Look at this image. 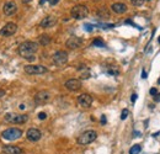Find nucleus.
<instances>
[{
    "mask_svg": "<svg viewBox=\"0 0 160 154\" xmlns=\"http://www.w3.org/2000/svg\"><path fill=\"white\" fill-rule=\"evenodd\" d=\"M78 104L79 106H81L84 109H89L93 104V97L89 94H81L78 97Z\"/></svg>",
    "mask_w": 160,
    "mask_h": 154,
    "instance_id": "11",
    "label": "nucleus"
},
{
    "mask_svg": "<svg viewBox=\"0 0 160 154\" xmlns=\"http://www.w3.org/2000/svg\"><path fill=\"white\" fill-rule=\"evenodd\" d=\"M26 137H27L28 141H31V142H37V141L41 139L42 133L37 128H30L27 131V133H26Z\"/></svg>",
    "mask_w": 160,
    "mask_h": 154,
    "instance_id": "13",
    "label": "nucleus"
},
{
    "mask_svg": "<svg viewBox=\"0 0 160 154\" xmlns=\"http://www.w3.org/2000/svg\"><path fill=\"white\" fill-rule=\"evenodd\" d=\"M3 152L5 154H22V149L16 146H6L3 148Z\"/></svg>",
    "mask_w": 160,
    "mask_h": 154,
    "instance_id": "17",
    "label": "nucleus"
},
{
    "mask_svg": "<svg viewBox=\"0 0 160 154\" xmlns=\"http://www.w3.org/2000/svg\"><path fill=\"white\" fill-rule=\"evenodd\" d=\"M142 78H143V79H145V78H147V73H145V70H143V71H142Z\"/></svg>",
    "mask_w": 160,
    "mask_h": 154,
    "instance_id": "30",
    "label": "nucleus"
},
{
    "mask_svg": "<svg viewBox=\"0 0 160 154\" xmlns=\"http://www.w3.org/2000/svg\"><path fill=\"white\" fill-rule=\"evenodd\" d=\"M17 31V25L14 22H7L1 30H0V35L4 36V37H10L16 33Z\"/></svg>",
    "mask_w": 160,
    "mask_h": 154,
    "instance_id": "6",
    "label": "nucleus"
},
{
    "mask_svg": "<svg viewBox=\"0 0 160 154\" xmlns=\"http://www.w3.org/2000/svg\"><path fill=\"white\" fill-rule=\"evenodd\" d=\"M131 3L133 6H142L145 3V0H131Z\"/></svg>",
    "mask_w": 160,
    "mask_h": 154,
    "instance_id": "21",
    "label": "nucleus"
},
{
    "mask_svg": "<svg viewBox=\"0 0 160 154\" xmlns=\"http://www.w3.org/2000/svg\"><path fill=\"white\" fill-rule=\"evenodd\" d=\"M27 120H28L27 115H13V114H6L5 115V121H7L10 123H16V125L25 123Z\"/></svg>",
    "mask_w": 160,
    "mask_h": 154,
    "instance_id": "7",
    "label": "nucleus"
},
{
    "mask_svg": "<svg viewBox=\"0 0 160 154\" xmlns=\"http://www.w3.org/2000/svg\"><path fill=\"white\" fill-rule=\"evenodd\" d=\"M47 1H48L49 4H51L52 6H53V5H57V4L59 3V0H47Z\"/></svg>",
    "mask_w": 160,
    "mask_h": 154,
    "instance_id": "24",
    "label": "nucleus"
},
{
    "mask_svg": "<svg viewBox=\"0 0 160 154\" xmlns=\"http://www.w3.org/2000/svg\"><path fill=\"white\" fill-rule=\"evenodd\" d=\"M94 1H95V0H94Z\"/></svg>",
    "mask_w": 160,
    "mask_h": 154,
    "instance_id": "34",
    "label": "nucleus"
},
{
    "mask_svg": "<svg viewBox=\"0 0 160 154\" xmlns=\"http://www.w3.org/2000/svg\"><path fill=\"white\" fill-rule=\"evenodd\" d=\"M142 150V147L139 144H134L131 149H129V154H139V152Z\"/></svg>",
    "mask_w": 160,
    "mask_h": 154,
    "instance_id": "19",
    "label": "nucleus"
},
{
    "mask_svg": "<svg viewBox=\"0 0 160 154\" xmlns=\"http://www.w3.org/2000/svg\"><path fill=\"white\" fill-rule=\"evenodd\" d=\"M25 71L30 75H35V74H44L47 73V68L43 65H26L25 67Z\"/></svg>",
    "mask_w": 160,
    "mask_h": 154,
    "instance_id": "8",
    "label": "nucleus"
},
{
    "mask_svg": "<svg viewBox=\"0 0 160 154\" xmlns=\"http://www.w3.org/2000/svg\"><path fill=\"white\" fill-rule=\"evenodd\" d=\"M93 46H96V47H105V43H104V41H102V39L96 38V39H94Z\"/></svg>",
    "mask_w": 160,
    "mask_h": 154,
    "instance_id": "20",
    "label": "nucleus"
},
{
    "mask_svg": "<svg viewBox=\"0 0 160 154\" xmlns=\"http://www.w3.org/2000/svg\"><path fill=\"white\" fill-rule=\"evenodd\" d=\"M56 24H57V17L49 15V16H46L42 20L41 24H39V26H41L42 28H49V27H53Z\"/></svg>",
    "mask_w": 160,
    "mask_h": 154,
    "instance_id": "15",
    "label": "nucleus"
},
{
    "mask_svg": "<svg viewBox=\"0 0 160 154\" xmlns=\"http://www.w3.org/2000/svg\"><path fill=\"white\" fill-rule=\"evenodd\" d=\"M49 99H51V94H49L48 91L43 90V91H39V92L36 94L35 102L37 105H42V104H46L47 101H49Z\"/></svg>",
    "mask_w": 160,
    "mask_h": 154,
    "instance_id": "9",
    "label": "nucleus"
},
{
    "mask_svg": "<svg viewBox=\"0 0 160 154\" xmlns=\"http://www.w3.org/2000/svg\"><path fill=\"white\" fill-rule=\"evenodd\" d=\"M127 117H128V110L124 109V110L122 111V114H121V120H126Z\"/></svg>",
    "mask_w": 160,
    "mask_h": 154,
    "instance_id": "22",
    "label": "nucleus"
},
{
    "mask_svg": "<svg viewBox=\"0 0 160 154\" xmlns=\"http://www.w3.org/2000/svg\"><path fill=\"white\" fill-rule=\"evenodd\" d=\"M137 96H138L137 94H133V95L131 96V101H132V102H136V100H137Z\"/></svg>",
    "mask_w": 160,
    "mask_h": 154,
    "instance_id": "27",
    "label": "nucleus"
},
{
    "mask_svg": "<svg viewBox=\"0 0 160 154\" xmlns=\"http://www.w3.org/2000/svg\"><path fill=\"white\" fill-rule=\"evenodd\" d=\"M46 1H47V0H39V5H43Z\"/></svg>",
    "mask_w": 160,
    "mask_h": 154,
    "instance_id": "31",
    "label": "nucleus"
},
{
    "mask_svg": "<svg viewBox=\"0 0 160 154\" xmlns=\"http://www.w3.org/2000/svg\"><path fill=\"white\" fill-rule=\"evenodd\" d=\"M158 84H159V85H160V79H159V80H158Z\"/></svg>",
    "mask_w": 160,
    "mask_h": 154,
    "instance_id": "33",
    "label": "nucleus"
},
{
    "mask_svg": "<svg viewBox=\"0 0 160 154\" xmlns=\"http://www.w3.org/2000/svg\"><path fill=\"white\" fill-rule=\"evenodd\" d=\"M3 96H5V90H3V89H0V99H1Z\"/></svg>",
    "mask_w": 160,
    "mask_h": 154,
    "instance_id": "28",
    "label": "nucleus"
},
{
    "mask_svg": "<svg viewBox=\"0 0 160 154\" xmlns=\"http://www.w3.org/2000/svg\"><path fill=\"white\" fill-rule=\"evenodd\" d=\"M83 43H84L83 38L76 37V36H73V37H70V38L67 41L65 45H67L68 48H70V49H76V48H80V47H81Z\"/></svg>",
    "mask_w": 160,
    "mask_h": 154,
    "instance_id": "10",
    "label": "nucleus"
},
{
    "mask_svg": "<svg viewBox=\"0 0 160 154\" xmlns=\"http://www.w3.org/2000/svg\"><path fill=\"white\" fill-rule=\"evenodd\" d=\"M87 14H89V10L85 5H75V6H73L72 11H70L72 17H74L75 20H83L87 16Z\"/></svg>",
    "mask_w": 160,
    "mask_h": 154,
    "instance_id": "3",
    "label": "nucleus"
},
{
    "mask_svg": "<svg viewBox=\"0 0 160 154\" xmlns=\"http://www.w3.org/2000/svg\"><path fill=\"white\" fill-rule=\"evenodd\" d=\"M49 43H51V37H49L48 35L39 36V45H41V46H47Z\"/></svg>",
    "mask_w": 160,
    "mask_h": 154,
    "instance_id": "18",
    "label": "nucleus"
},
{
    "mask_svg": "<svg viewBox=\"0 0 160 154\" xmlns=\"http://www.w3.org/2000/svg\"><path fill=\"white\" fill-rule=\"evenodd\" d=\"M111 9L116 14H123V13L127 11V5L123 4V3H115V4L111 5Z\"/></svg>",
    "mask_w": 160,
    "mask_h": 154,
    "instance_id": "16",
    "label": "nucleus"
},
{
    "mask_svg": "<svg viewBox=\"0 0 160 154\" xmlns=\"http://www.w3.org/2000/svg\"><path fill=\"white\" fill-rule=\"evenodd\" d=\"M64 86L70 91H78V90L81 89V81L79 79H69L65 81Z\"/></svg>",
    "mask_w": 160,
    "mask_h": 154,
    "instance_id": "12",
    "label": "nucleus"
},
{
    "mask_svg": "<svg viewBox=\"0 0 160 154\" xmlns=\"http://www.w3.org/2000/svg\"><path fill=\"white\" fill-rule=\"evenodd\" d=\"M97 137V133L93 129H89V131H85L84 133H81L79 137H78V143L80 146H86V144H90L93 143Z\"/></svg>",
    "mask_w": 160,
    "mask_h": 154,
    "instance_id": "2",
    "label": "nucleus"
},
{
    "mask_svg": "<svg viewBox=\"0 0 160 154\" xmlns=\"http://www.w3.org/2000/svg\"><path fill=\"white\" fill-rule=\"evenodd\" d=\"M38 51V45L36 42H32V41H26V42L21 43L19 47V54L22 58L33 62L36 59L35 53Z\"/></svg>",
    "mask_w": 160,
    "mask_h": 154,
    "instance_id": "1",
    "label": "nucleus"
},
{
    "mask_svg": "<svg viewBox=\"0 0 160 154\" xmlns=\"http://www.w3.org/2000/svg\"><path fill=\"white\" fill-rule=\"evenodd\" d=\"M68 62V53L65 51H58L53 54V63L58 67L64 65Z\"/></svg>",
    "mask_w": 160,
    "mask_h": 154,
    "instance_id": "5",
    "label": "nucleus"
},
{
    "mask_svg": "<svg viewBox=\"0 0 160 154\" xmlns=\"http://www.w3.org/2000/svg\"><path fill=\"white\" fill-rule=\"evenodd\" d=\"M158 42H159V43H160V36H159V38H158Z\"/></svg>",
    "mask_w": 160,
    "mask_h": 154,
    "instance_id": "32",
    "label": "nucleus"
},
{
    "mask_svg": "<svg viewBox=\"0 0 160 154\" xmlns=\"http://www.w3.org/2000/svg\"><path fill=\"white\" fill-rule=\"evenodd\" d=\"M101 123H106V116L105 115L101 116Z\"/></svg>",
    "mask_w": 160,
    "mask_h": 154,
    "instance_id": "29",
    "label": "nucleus"
},
{
    "mask_svg": "<svg viewBox=\"0 0 160 154\" xmlns=\"http://www.w3.org/2000/svg\"><path fill=\"white\" fill-rule=\"evenodd\" d=\"M3 11H4V14H5L6 16H11V15L16 14V11H17V5H16V3H15V1H7V3L4 5V7H3Z\"/></svg>",
    "mask_w": 160,
    "mask_h": 154,
    "instance_id": "14",
    "label": "nucleus"
},
{
    "mask_svg": "<svg viewBox=\"0 0 160 154\" xmlns=\"http://www.w3.org/2000/svg\"><path fill=\"white\" fill-rule=\"evenodd\" d=\"M38 118L39 120H46L47 118V114H46V112H39V114H38Z\"/></svg>",
    "mask_w": 160,
    "mask_h": 154,
    "instance_id": "23",
    "label": "nucleus"
},
{
    "mask_svg": "<svg viewBox=\"0 0 160 154\" xmlns=\"http://www.w3.org/2000/svg\"><path fill=\"white\" fill-rule=\"evenodd\" d=\"M156 94H158V90H156L155 88H152V89H150V95H153V96H155Z\"/></svg>",
    "mask_w": 160,
    "mask_h": 154,
    "instance_id": "25",
    "label": "nucleus"
},
{
    "mask_svg": "<svg viewBox=\"0 0 160 154\" xmlns=\"http://www.w3.org/2000/svg\"><path fill=\"white\" fill-rule=\"evenodd\" d=\"M1 136L4 139H7V141H15V139H19L20 137L22 136V131L20 128H9L6 131H4L1 133Z\"/></svg>",
    "mask_w": 160,
    "mask_h": 154,
    "instance_id": "4",
    "label": "nucleus"
},
{
    "mask_svg": "<svg viewBox=\"0 0 160 154\" xmlns=\"http://www.w3.org/2000/svg\"><path fill=\"white\" fill-rule=\"evenodd\" d=\"M154 101L155 102H160V92H158V94L154 96Z\"/></svg>",
    "mask_w": 160,
    "mask_h": 154,
    "instance_id": "26",
    "label": "nucleus"
}]
</instances>
